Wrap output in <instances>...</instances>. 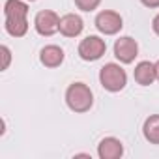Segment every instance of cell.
Masks as SVG:
<instances>
[{
    "instance_id": "cell-2",
    "label": "cell",
    "mask_w": 159,
    "mask_h": 159,
    "mask_svg": "<svg viewBox=\"0 0 159 159\" xmlns=\"http://www.w3.org/2000/svg\"><path fill=\"white\" fill-rule=\"evenodd\" d=\"M66 105L77 114H84L94 105V92L86 83H71L66 90Z\"/></svg>"
},
{
    "instance_id": "cell-12",
    "label": "cell",
    "mask_w": 159,
    "mask_h": 159,
    "mask_svg": "<svg viewBox=\"0 0 159 159\" xmlns=\"http://www.w3.org/2000/svg\"><path fill=\"white\" fill-rule=\"evenodd\" d=\"M142 135L150 144H159V114H150L144 120Z\"/></svg>"
},
{
    "instance_id": "cell-18",
    "label": "cell",
    "mask_w": 159,
    "mask_h": 159,
    "mask_svg": "<svg viewBox=\"0 0 159 159\" xmlns=\"http://www.w3.org/2000/svg\"><path fill=\"white\" fill-rule=\"evenodd\" d=\"M26 2H36V0H26Z\"/></svg>"
},
{
    "instance_id": "cell-9",
    "label": "cell",
    "mask_w": 159,
    "mask_h": 159,
    "mask_svg": "<svg viewBox=\"0 0 159 159\" xmlns=\"http://www.w3.org/2000/svg\"><path fill=\"white\" fill-rule=\"evenodd\" d=\"M124 155V142L116 137H105L98 144L99 159H120Z\"/></svg>"
},
{
    "instance_id": "cell-17",
    "label": "cell",
    "mask_w": 159,
    "mask_h": 159,
    "mask_svg": "<svg viewBox=\"0 0 159 159\" xmlns=\"http://www.w3.org/2000/svg\"><path fill=\"white\" fill-rule=\"evenodd\" d=\"M155 73H157V81H159V60L155 62Z\"/></svg>"
},
{
    "instance_id": "cell-4",
    "label": "cell",
    "mask_w": 159,
    "mask_h": 159,
    "mask_svg": "<svg viewBox=\"0 0 159 159\" xmlns=\"http://www.w3.org/2000/svg\"><path fill=\"white\" fill-rule=\"evenodd\" d=\"M107 52V43L101 36H86L77 47V54L84 62H98Z\"/></svg>"
},
{
    "instance_id": "cell-15",
    "label": "cell",
    "mask_w": 159,
    "mask_h": 159,
    "mask_svg": "<svg viewBox=\"0 0 159 159\" xmlns=\"http://www.w3.org/2000/svg\"><path fill=\"white\" fill-rule=\"evenodd\" d=\"M140 4H142L144 8L155 10V8H159V0H140Z\"/></svg>"
},
{
    "instance_id": "cell-3",
    "label": "cell",
    "mask_w": 159,
    "mask_h": 159,
    "mask_svg": "<svg viewBox=\"0 0 159 159\" xmlns=\"http://www.w3.org/2000/svg\"><path fill=\"white\" fill-rule=\"evenodd\" d=\"M99 84L103 86V90L118 94L127 86V73L120 64L109 62L99 69Z\"/></svg>"
},
{
    "instance_id": "cell-7",
    "label": "cell",
    "mask_w": 159,
    "mask_h": 159,
    "mask_svg": "<svg viewBox=\"0 0 159 159\" xmlns=\"http://www.w3.org/2000/svg\"><path fill=\"white\" fill-rule=\"evenodd\" d=\"M112 52H114V58L120 64H133L135 58L139 56V43L131 36H120L114 41Z\"/></svg>"
},
{
    "instance_id": "cell-6",
    "label": "cell",
    "mask_w": 159,
    "mask_h": 159,
    "mask_svg": "<svg viewBox=\"0 0 159 159\" xmlns=\"http://www.w3.org/2000/svg\"><path fill=\"white\" fill-rule=\"evenodd\" d=\"M34 28L43 38L54 36L58 32V28H60V17H58V13L52 11V10H41V11H38L36 17H34Z\"/></svg>"
},
{
    "instance_id": "cell-13",
    "label": "cell",
    "mask_w": 159,
    "mask_h": 159,
    "mask_svg": "<svg viewBox=\"0 0 159 159\" xmlns=\"http://www.w3.org/2000/svg\"><path fill=\"white\" fill-rule=\"evenodd\" d=\"M73 2H75L77 10L90 13V11H94V10H98V8H99L101 0H73Z\"/></svg>"
},
{
    "instance_id": "cell-8",
    "label": "cell",
    "mask_w": 159,
    "mask_h": 159,
    "mask_svg": "<svg viewBox=\"0 0 159 159\" xmlns=\"http://www.w3.org/2000/svg\"><path fill=\"white\" fill-rule=\"evenodd\" d=\"M84 30V21L81 15L77 13H66L60 17V28L58 32L64 36V38H77L81 36Z\"/></svg>"
},
{
    "instance_id": "cell-11",
    "label": "cell",
    "mask_w": 159,
    "mask_h": 159,
    "mask_svg": "<svg viewBox=\"0 0 159 159\" xmlns=\"http://www.w3.org/2000/svg\"><path fill=\"white\" fill-rule=\"evenodd\" d=\"M64 58H66V52L60 45H45L39 51V62H41V66H45L49 69L60 67L64 64Z\"/></svg>"
},
{
    "instance_id": "cell-5",
    "label": "cell",
    "mask_w": 159,
    "mask_h": 159,
    "mask_svg": "<svg viewBox=\"0 0 159 159\" xmlns=\"http://www.w3.org/2000/svg\"><path fill=\"white\" fill-rule=\"evenodd\" d=\"M94 25H96L98 32H101L103 36H116L124 28V19L114 10H103L96 15Z\"/></svg>"
},
{
    "instance_id": "cell-14",
    "label": "cell",
    "mask_w": 159,
    "mask_h": 159,
    "mask_svg": "<svg viewBox=\"0 0 159 159\" xmlns=\"http://www.w3.org/2000/svg\"><path fill=\"white\" fill-rule=\"evenodd\" d=\"M0 56H2V66H0V69L6 71L11 64V51L8 45H0Z\"/></svg>"
},
{
    "instance_id": "cell-10",
    "label": "cell",
    "mask_w": 159,
    "mask_h": 159,
    "mask_svg": "<svg viewBox=\"0 0 159 159\" xmlns=\"http://www.w3.org/2000/svg\"><path fill=\"white\" fill-rule=\"evenodd\" d=\"M133 79L135 83L140 86H150L157 81V73H155V62L150 60H142L135 66L133 69Z\"/></svg>"
},
{
    "instance_id": "cell-1",
    "label": "cell",
    "mask_w": 159,
    "mask_h": 159,
    "mask_svg": "<svg viewBox=\"0 0 159 159\" xmlns=\"http://www.w3.org/2000/svg\"><path fill=\"white\" fill-rule=\"evenodd\" d=\"M4 30L11 38H23L28 32L26 0H6L4 2Z\"/></svg>"
},
{
    "instance_id": "cell-16",
    "label": "cell",
    "mask_w": 159,
    "mask_h": 159,
    "mask_svg": "<svg viewBox=\"0 0 159 159\" xmlns=\"http://www.w3.org/2000/svg\"><path fill=\"white\" fill-rule=\"evenodd\" d=\"M152 30H153V34L155 36H159V13L153 17V21H152Z\"/></svg>"
}]
</instances>
